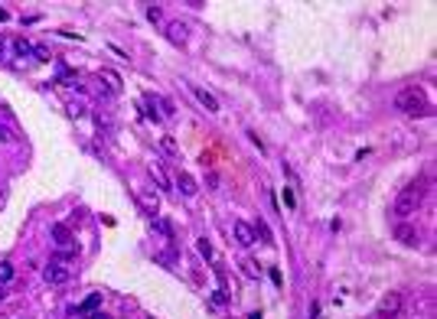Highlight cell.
I'll return each instance as SVG.
<instances>
[{
	"label": "cell",
	"instance_id": "1",
	"mask_svg": "<svg viewBox=\"0 0 437 319\" xmlns=\"http://www.w3.org/2000/svg\"><path fill=\"white\" fill-rule=\"evenodd\" d=\"M424 199H427V179H411L395 196V202H391V215H395V218L414 215V212L424 206Z\"/></svg>",
	"mask_w": 437,
	"mask_h": 319
},
{
	"label": "cell",
	"instance_id": "2",
	"mask_svg": "<svg viewBox=\"0 0 437 319\" xmlns=\"http://www.w3.org/2000/svg\"><path fill=\"white\" fill-rule=\"evenodd\" d=\"M395 108H398V111H405V114H411V118H424L431 104H427L424 88L408 85V88H398V95H395Z\"/></svg>",
	"mask_w": 437,
	"mask_h": 319
},
{
	"label": "cell",
	"instance_id": "3",
	"mask_svg": "<svg viewBox=\"0 0 437 319\" xmlns=\"http://www.w3.org/2000/svg\"><path fill=\"white\" fill-rule=\"evenodd\" d=\"M52 238H56V247H59V261L62 258H75V254H78L75 238H72V232H69V225L56 221V225H52Z\"/></svg>",
	"mask_w": 437,
	"mask_h": 319
},
{
	"label": "cell",
	"instance_id": "4",
	"mask_svg": "<svg viewBox=\"0 0 437 319\" xmlns=\"http://www.w3.org/2000/svg\"><path fill=\"white\" fill-rule=\"evenodd\" d=\"M391 238H395L398 244L418 247V241H421V232H418V225H414V221H408V218H398L395 225H391Z\"/></svg>",
	"mask_w": 437,
	"mask_h": 319
},
{
	"label": "cell",
	"instance_id": "5",
	"mask_svg": "<svg viewBox=\"0 0 437 319\" xmlns=\"http://www.w3.org/2000/svg\"><path fill=\"white\" fill-rule=\"evenodd\" d=\"M43 277H46V283H52V287H59V283H66L69 277H72V270H69L66 261H49V267L43 270Z\"/></svg>",
	"mask_w": 437,
	"mask_h": 319
},
{
	"label": "cell",
	"instance_id": "6",
	"mask_svg": "<svg viewBox=\"0 0 437 319\" xmlns=\"http://www.w3.org/2000/svg\"><path fill=\"white\" fill-rule=\"evenodd\" d=\"M398 313H401V293L391 290V293H385V297L379 300V316L388 319V316H398Z\"/></svg>",
	"mask_w": 437,
	"mask_h": 319
},
{
	"label": "cell",
	"instance_id": "7",
	"mask_svg": "<svg viewBox=\"0 0 437 319\" xmlns=\"http://www.w3.org/2000/svg\"><path fill=\"white\" fill-rule=\"evenodd\" d=\"M232 235H235V241H238V247H252L258 238H255V228L248 225V221H235L232 225Z\"/></svg>",
	"mask_w": 437,
	"mask_h": 319
},
{
	"label": "cell",
	"instance_id": "8",
	"mask_svg": "<svg viewBox=\"0 0 437 319\" xmlns=\"http://www.w3.org/2000/svg\"><path fill=\"white\" fill-rule=\"evenodd\" d=\"M186 36H190V30H186L183 20H170V23H167V39H170L173 46H183Z\"/></svg>",
	"mask_w": 437,
	"mask_h": 319
},
{
	"label": "cell",
	"instance_id": "9",
	"mask_svg": "<svg viewBox=\"0 0 437 319\" xmlns=\"http://www.w3.org/2000/svg\"><path fill=\"white\" fill-rule=\"evenodd\" d=\"M176 189H180L186 199H193L196 192H199V186H196V179H193L186 170H180V173H176Z\"/></svg>",
	"mask_w": 437,
	"mask_h": 319
},
{
	"label": "cell",
	"instance_id": "10",
	"mask_svg": "<svg viewBox=\"0 0 437 319\" xmlns=\"http://www.w3.org/2000/svg\"><path fill=\"white\" fill-rule=\"evenodd\" d=\"M193 95L199 98V104H202V108H206L209 114H219V101H216V95H209L206 88H196V85H193Z\"/></svg>",
	"mask_w": 437,
	"mask_h": 319
},
{
	"label": "cell",
	"instance_id": "11",
	"mask_svg": "<svg viewBox=\"0 0 437 319\" xmlns=\"http://www.w3.org/2000/svg\"><path fill=\"white\" fill-rule=\"evenodd\" d=\"M101 82H108V85H111V92H121V88H124L121 75L114 72V69H101Z\"/></svg>",
	"mask_w": 437,
	"mask_h": 319
},
{
	"label": "cell",
	"instance_id": "12",
	"mask_svg": "<svg viewBox=\"0 0 437 319\" xmlns=\"http://www.w3.org/2000/svg\"><path fill=\"white\" fill-rule=\"evenodd\" d=\"M144 104H147V111H150L147 118H154V121L163 118V114H160V98H157V95H144Z\"/></svg>",
	"mask_w": 437,
	"mask_h": 319
},
{
	"label": "cell",
	"instance_id": "13",
	"mask_svg": "<svg viewBox=\"0 0 437 319\" xmlns=\"http://www.w3.org/2000/svg\"><path fill=\"white\" fill-rule=\"evenodd\" d=\"M157 261L163 264V267H173V264H176V247L170 244L167 251H160V254H157Z\"/></svg>",
	"mask_w": 437,
	"mask_h": 319
},
{
	"label": "cell",
	"instance_id": "14",
	"mask_svg": "<svg viewBox=\"0 0 437 319\" xmlns=\"http://www.w3.org/2000/svg\"><path fill=\"white\" fill-rule=\"evenodd\" d=\"M13 49H16V56H20V59H30L33 56V42H26V39H16Z\"/></svg>",
	"mask_w": 437,
	"mask_h": 319
},
{
	"label": "cell",
	"instance_id": "15",
	"mask_svg": "<svg viewBox=\"0 0 437 319\" xmlns=\"http://www.w3.org/2000/svg\"><path fill=\"white\" fill-rule=\"evenodd\" d=\"M154 228H157L160 235H167V238H170V244H173V225L167 218H154Z\"/></svg>",
	"mask_w": 437,
	"mask_h": 319
},
{
	"label": "cell",
	"instance_id": "16",
	"mask_svg": "<svg viewBox=\"0 0 437 319\" xmlns=\"http://www.w3.org/2000/svg\"><path fill=\"white\" fill-rule=\"evenodd\" d=\"M98 306H101V297H98V293H92V297H88L82 306H78V313H92V309H98Z\"/></svg>",
	"mask_w": 437,
	"mask_h": 319
},
{
	"label": "cell",
	"instance_id": "17",
	"mask_svg": "<svg viewBox=\"0 0 437 319\" xmlns=\"http://www.w3.org/2000/svg\"><path fill=\"white\" fill-rule=\"evenodd\" d=\"M255 238H261L264 244H271V241H274V238H271V228H267L264 221H258V228H255Z\"/></svg>",
	"mask_w": 437,
	"mask_h": 319
},
{
	"label": "cell",
	"instance_id": "18",
	"mask_svg": "<svg viewBox=\"0 0 437 319\" xmlns=\"http://www.w3.org/2000/svg\"><path fill=\"white\" fill-rule=\"evenodd\" d=\"M196 247H199V254H202V258H209V261H212V258H216V251H212V244H209V238H199V241H196Z\"/></svg>",
	"mask_w": 437,
	"mask_h": 319
},
{
	"label": "cell",
	"instance_id": "19",
	"mask_svg": "<svg viewBox=\"0 0 437 319\" xmlns=\"http://www.w3.org/2000/svg\"><path fill=\"white\" fill-rule=\"evenodd\" d=\"M7 280H13V264L0 261V283H7Z\"/></svg>",
	"mask_w": 437,
	"mask_h": 319
},
{
	"label": "cell",
	"instance_id": "20",
	"mask_svg": "<svg viewBox=\"0 0 437 319\" xmlns=\"http://www.w3.org/2000/svg\"><path fill=\"white\" fill-rule=\"evenodd\" d=\"M160 147H163L170 156H176V153H180V150H176V140H173V137H163V140H160Z\"/></svg>",
	"mask_w": 437,
	"mask_h": 319
},
{
	"label": "cell",
	"instance_id": "21",
	"mask_svg": "<svg viewBox=\"0 0 437 319\" xmlns=\"http://www.w3.org/2000/svg\"><path fill=\"white\" fill-rule=\"evenodd\" d=\"M242 267H245V274H248L252 280H258V277H261V270H258V264H255V261H245Z\"/></svg>",
	"mask_w": 437,
	"mask_h": 319
},
{
	"label": "cell",
	"instance_id": "22",
	"mask_svg": "<svg viewBox=\"0 0 437 319\" xmlns=\"http://www.w3.org/2000/svg\"><path fill=\"white\" fill-rule=\"evenodd\" d=\"M33 56H36L39 62H49V59H52V56H49V49H46V46H33Z\"/></svg>",
	"mask_w": 437,
	"mask_h": 319
},
{
	"label": "cell",
	"instance_id": "23",
	"mask_svg": "<svg viewBox=\"0 0 437 319\" xmlns=\"http://www.w3.org/2000/svg\"><path fill=\"white\" fill-rule=\"evenodd\" d=\"M147 20H150V23H160V20H163V13H160V7H147Z\"/></svg>",
	"mask_w": 437,
	"mask_h": 319
},
{
	"label": "cell",
	"instance_id": "24",
	"mask_svg": "<svg viewBox=\"0 0 437 319\" xmlns=\"http://www.w3.org/2000/svg\"><path fill=\"white\" fill-rule=\"evenodd\" d=\"M284 206H287V209H294V206H297V199H294V189H290V186L284 189Z\"/></svg>",
	"mask_w": 437,
	"mask_h": 319
},
{
	"label": "cell",
	"instance_id": "25",
	"mask_svg": "<svg viewBox=\"0 0 437 319\" xmlns=\"http://www.w3.org/2000/svg\"><path fill=\"white\" fill-rule=\"evenodd\" d=\"M150 176H154L160 186H167V176H163V170H160V166H150Z\"/></svg>",
	"mask_w": 437,
	"mask_h": 319
},
{
	"label": "cell",
	"instance_id": "26",
	"mask_svg": "<svg viewBox=\"0 0 437 319\" xmlns=\"http://www.w3.org/2000/svg\"><path fill=\"white\" fill-rule=\"evenodd\" d=\"M212 300H216L219 306H225V303H228V293H225V290H216V293H212Z\"/></svg>",
	"mask_w": 437,
	"mask_h": 319
},
{
	"label": "cell",
	"instance_id": "27",
	"mask_svg": "<svg viewBox=\"0 0 437 319\" xmlns=\"http://www.w3.org/2000/svg\"><path fill=\"white\" fill-rule=\"evenodd\" d=\"M69 114H72V118H82L85 108H82V104H69Z\"/></svg>",
	"mask_w": 437,
	"mask_h": 319
},
{
	"label": "cell",
	"instance_id": "28",
	"mask_svg": "<svg viewBox=\"0 0 437 319\" xmlns=\"http://www.w3.org/2000/svg\"><path fill=\"white\" fill-rule=\"evenodd\" d=\"M4 20H10V13H7L4 7H0V23H4Z\"/></svg>",
	"mask_w": 437,
	"mask_h": 319
},
{
	"label": "cell",
	"instance_id": "29",
	"mask_svg": "<svg viewBox=\"0 0 437 319\" xmlns=\"http://www.w3.org/2000/svg\"><path fill=\"white\" fill-rule=\"evenodd\" d=\"M248 319H261V316H258V313H252V316H248Z\"/></svg>",
	"mask_w": 437,
	"mask_h": 319
},
{
	"label": "cell",
	"instance_id": "30",
	"mask_svg": "<svg viewBox=\"0 0 437 319\" xmlns=\"http://www.w3.org/2000/svg\"><path fill=\"white\" fill-rule=\"evenodd\" d=\"M0 300H4V290H0Z\"/></svg>",
	"mask_w": 437,
	"mask_h": 319
},
{
	"label": "cell",
	"instance_id": "31",
	"mask_svg": "<svg viewBox=\"0 0 437 319\" xmlns=\"http://www.w3.org/2000/svg\"><path fill=\"white\" fill-rule=\"evenodd\" d=\"M0 56H4V46H0Z\"/></svg>",
	"mask_w": 437,
	"mask_h": 319
},
{
	"label": "cell",
	"instance_id": "32",
	"mask_svg": "<svg viewBox=\"0 0 437 319\" xmlns=\"http://www.w3.org/2000/svg\"><path fill=\"white\" fill-rule=\"evenodd\" d=\"M98 319H105V316H98Z\"/></svg>",
	"mask_w": 437,
	"mask_h": 319
}]
</instances>
